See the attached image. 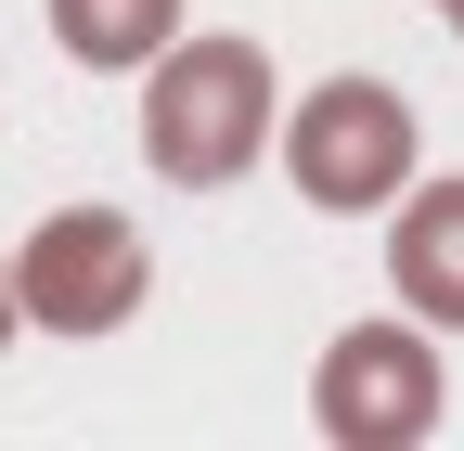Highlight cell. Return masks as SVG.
Here are the masks:
<instances>
[{"instance_id": "6da1fadb", "label": "cell", "mask_w": 464, "mask_h": 451, "mask_svg": "<svg viewBox=\"0 0 464 451\" xmlns=\"http://www.w3.org/2000/svg\"><path fill=\"white\" fill-rule=\"evenodd\" d=\"M271 117H284V91H271L258 39H168L155 78H142V155H155V181H181V194L246 181Z\"/></svg>"}, {"instance_id": "7a4b0ae2", "label": "cell", "mask_w": 464, "mask_h": 451, "mask_svg": "<svg viewBox=\"0 0 464 451\" xmlns=\"http://www.w3.org/2000/svg\"><path fill=\"white\" fill-rule=\"evenodd\" d=\"M284 142V181H297L323 219H362V206H400V181H413V103H400L387 78H323L297 117H271Z\"/></svg>"}, {"instance_id": "3957f363", "label": "cell", "mask_w": 464, "mask_h": 451, "mask_svg": "<svg viewBox=\"0 0 464 451\" xmlns=\"http://www.w3.org/2000/svg\"><path fill=\"white\" fill-rule=\"evenodd\" d=\"M142 297H155V245L116 206H52L14 245V322H39V335H116V322H142Z\"/></svg>"}, {"instance_id": "277c9868", "label": "cell", "mask_w": 464, "mask_h": 451, "mask_svg": "<svg viewBox=\"0 0 464 451\" xmlns=\"http://www.w3.org/2000/svg\"><path fill=\"white\" fill-rule=\"evenodd\" d=\"M439 400H451V374H439V349H426L413 310L400 322H348L323 349V374H310V426L335 451H413L439 426Z\"/></svg>"}, {"instance_id": "5b68a950", "label": "cell", "mask_w": 464, "mask_h": 451, "mask_svg": "<svg viewBox=\"0 0 464 451\" xmlns=\"http://www.w3.org/2000/svg\"><path fill=\"white\" fill-rule=\"evenodd\" d=\"M387 284H400V310L426 335H464V181H400Z\"/></svg>"}, {"instance_id": "8992f818", "label": "cell", "mask_w": 464, "mask_h": 451, "mask_svg": "<svg viewBox=\"0 0 464 451\" xmlns=\"http://www.w3.org/2000/svg\"><path fill=\"white\" fill-rule=\"evenodd\" d=\"M52 39H65L91 78H130V65H155V52L181 39V0H52Z\"/></svg>"}, {"instance_id": "52a82bcc", "label": "cell", "mask_w": 464, "mask_h": 451, "mask_svg": "<svg viewBox=\"0 0 464 451\" xmlns=\"http://www.w3.org/2000/svg\"><path fill=\"white\" fill-rule=\"evenodd\" d=\"M0 349H14V258H0Z\"/></svg>"}, {"instance_id": "ba28073f", "label": "cell", "mask_w": 464, "mask_h": 451, "mask_svg": "<svg viewBox=\"0 0 464 451\" xmlns=\"http://www.w3.org/2000/svg\"><path fill=\"white\" fill-rule=\"evenodd\" d=\"M439 14H451V39H464V0H439Z\"/></svg>"}]
</instances>
